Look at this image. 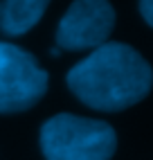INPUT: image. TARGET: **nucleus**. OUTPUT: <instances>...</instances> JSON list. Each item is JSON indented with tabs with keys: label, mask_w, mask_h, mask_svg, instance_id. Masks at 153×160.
I'll return each instance as SVG.
<instances>
[{
	"label": "nucleus",
	"mask_w": 153,
	"mask_h": 160,
	"mask_svg": "<svg viewBox=\"0 0 153 160\" xmlns=\"http://www.w3.org/2000/svg\"><path fill=\"white\" fill-rule=\"evenodd\" d=\"M115 27V9L108 0H74L57 27L61 50H97L108 43Z\"/></svg>",
	"instance_id": "obj_4"
},
{
	"label": "nucleus",
	"mask_w": 153,
	"mask_h": 160,
	"mask_svg": "<svg viewBox=\"0 0 153 160\" xmlns=\"http://www.w3.org/2000/svg\"><path fill=\"white\" fill-rule=\"evenodd\" d=\"M47 72L34 54L14 43L0 41V113L32 108L47 92Z\"/></svg>",
	"instance_id": "obj_3"
},
{
	"label": "nucleus",
	"mask_w": 153,
	"mask_h": 160,
	"mask_svg": "<svg viewBox=\"0 0 153 160\" xmlns=\"http://www.w3.org/2000/svg\"><path fill=\"white\" fill-rule=\"evenodd\" d=\"M50 54H52V57H59V54H61V48H52Z\"/></svg>",
	"instance_id": "obj_7"
},
{
	"label": "nucleus",
	"mask_w": 153,
	"mask_h": 160,
	"mask_svg": "<svg viewBox=\"0 0 153 160\" xmlns=\"http://www.w3.org/2000/svg\"><path fill=\"white\" fill-rule=\"evenodd\" d=\"M140 14L153 27V0H140Z\"/></svg>",
	"instance_id": "obj_6"
},
{
	"label": "nucleus",
	"mask_w": 153,
	"mask_h": 160,
	"mask_svg": "<svg viewBox=\"0 0 153 160\" xmlns=\"http://www.w3.org/2000/svg\"><path fill=\"white\" fill-rule=\"evenodd\" d=\"M41 151L45 160H111L117 133L108 122L59 113L41 126Z\"/></svg>",
	"instance_id": "obj_2"
},
{
	"label": "nucleus",
	"mask_w": 153,
	"mask_h": 160,
	"mask_svg": "<svg viewBox=\"0 0 153 160\" xmlns=\"http://www.w3.org/2000/svg\"><path fill=\"white\" fill-rule=\"evenodd\" d=\"M50 0H0V32L20 36L43 18Z\"/></svg>",
	"instance_id": "obj_5"
},
{
	"label": "nucleus",
	"mask_w": 153,
	"mask_h": 160,
	"mask_svg": "<svg viewBox=\"0 0 153 160\" xmlns=\"http://www.w3.org/2000/svg\"><path fill=\"white\" fill-rule=\"evenodd\" d=\"M65 81L81 104L95 111L117 113L149 95L153 70L135 48L111 41L70 68Z\"/></svg>",
	"instance_id": "obj_1"
}]
</instances>
